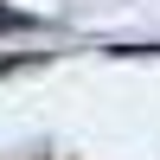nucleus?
Instances as JSON below:
<instances>
[{"label":"nucleus","instance_id":"1","mask_svg":"<svg viewBox=\"0 0 160 160\" xmlns=\"http://www.w3.org/2000/svg\"><path fill=\"white\" fill-rule=\"evenodd\" d=\"M26 26H32L26 13H13V7H0V32H26Z\"/></svg>","mask_w":160,"mask_h":160}]
</instances>
